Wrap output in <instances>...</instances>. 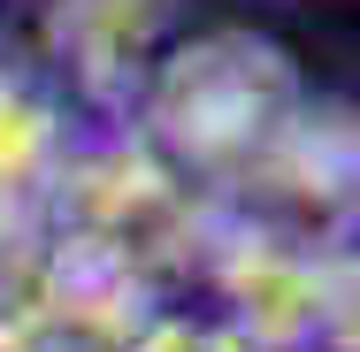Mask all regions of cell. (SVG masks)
Returning <instances> with one entry per match:
<instances>
[{"label":"cell","instance_id":"277c9868","mask_svg":"<svg viewBox=\"0 0 360 352\" xmlns=\"http://www.w3.org/2000/svg\"><path fill=\"white\" fill-rule=\"evenodd\" d=\"M176 39H184L176 0H46L39 15V46L54 77L70 84L77 107L108 115L115 131H131L146 84Z\"/></svg>","mask_w":360,"mask_h":352},{"label":"cell","instance_id":"52a82bcc","mask_svg":"<svg viewBox=\"0 0 360 352\" xmlns=\"http://www.w3.org/2000/svg\"><path fill=\"white\" fill-rule=\"evenodd\" d=\"M314 352H360V237L330 245V291H322V345Z\"/></svg>","mask_w":360,"mask_h":352},{"label":"cell","instance_id":"ba28073f","mask_svg":"<svg viewBox=\"0 0 360 352\" xmlns=\"http://www.w3.org/2000/svg\"><path fill=\"white\" fill-rule=\"evenodd\" d=\"M353 237H360V222H353Z\"/></svg>","mask_w":360,"mask_h":352},{"label":"cell","instance_id":"5b68a950","mask_svg":"<svg viewBox=\"0 0 360 352\" xmlns=\"http://www.w3.org/2000/svg\"><path fill=\"white\" fill-rule=\"evenodd\" d=\"M70 145H77L70 107L46 84H31L23 70L0 62V200L8 207H31L54 184V169H62Z\"/></svg>","mask_w":360,"mask_h":352},{"label":"cell","instance_id":"3957f363","mask_svg":"<svg viewBox=\"0 0 360 352\" xmlns=\"http://www.w3.org/2000/svg\"><path fill=\"white\" fill-rule=\"evenodd\" d=\"M200 291L230 314L253 352H314L322 345V291H330V245L291 237L269 222H238L215 214L207 261H200Z\"/></svg>","mask_w":360,"mask_h":352},{"label":"cell","instance_id":"6da1fadb","mask_svg":"<svg viewBox=\"0 0 360 352\" xmlns=\"http://www.w3.org/2000/svg\"><path fill=\"white\" fill-rule=\"evenodd\" d=\"M307 77L269 31H245V23H215V31H184L161 70L146 84L139 131L207 207H222L276 145L284 131L307 115Z\"/></svg>","mask_w":360,"mask_h":352},{"label":"cell","instance_id":"8992f818","mask_svg":"<svg viewBox=\"0 0 360 352\" xmlns=\"http://www.w3.org/2000/svg\"><path fill=\"white\" fill-rule=\"evenodd\" d=\"M131 352H253V337H245L230 314H215V306L161 299V306L146 314V330H139Z\"/></svg>","mask_w":360,"mask_h":352},{"label":"cell","instance_id":"7a4b0ae2","mask_svg":"<svg viewBox=\"0 0 360 352\" xmlns=\"http://www.w3.org/2000/svg\"><path fill=\"white\" fill-rule=\"evenodd\" d=\"M31 230L108 276L139 283L146 299H176V291H200L215 207L139 131H108L62 153L54 184L31 200Z\"/></svg>","mask_w":360,"mask_h":352}]
</instances>
